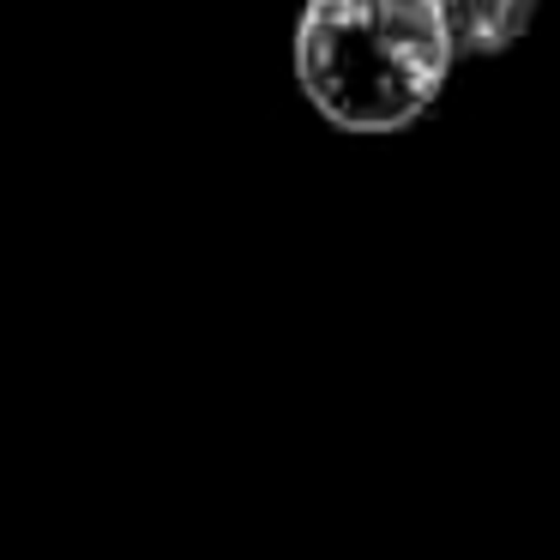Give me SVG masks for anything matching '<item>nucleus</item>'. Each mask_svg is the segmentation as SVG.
Segmentation results:
<instances>
[{
  "label": "nucleus",
  "mask_w": 560,
  "mask_h": 560,
  "mask_svg": "<svg viewBox=\"0 0 560 560\" xmlns=\"http://www.w3.org/2000/svg\"><path fill=\"white\" fill-rule=\"evenodd\" d=\"M440 0H307L295 25V85L343 133H404L452 73Z\"/></svg>",
  "instance_id": "obj_1"
},
{
  "label": "nucleus",
  "mask_w": 560,
  "mask_h": 560,
  "mask_svg": "<svg viewBox=\"0 0 560 560\" xmlns=\"http://www.w3.org/2000/svg\"><path fill=\"white\" fill-rule=\"evenodd\" d=\"M440 19H446L452 55L482 61V55H506L536 25V0H440Z\"/></svg>",
  "instance_id": "obj_2"
}]
</instances>
